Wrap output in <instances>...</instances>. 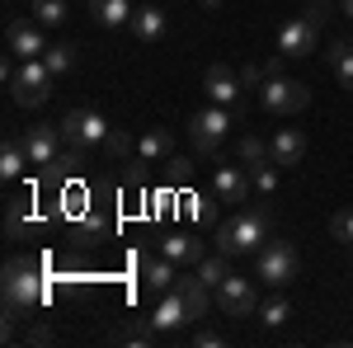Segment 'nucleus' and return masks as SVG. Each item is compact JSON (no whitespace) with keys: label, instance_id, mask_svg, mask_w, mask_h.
Masks as SVG:
<instances>
[{"label":"nucleus","instance_id":"1","mask_svg":"<svg viewBox=\"0 0 353 348\" xmlns=\"http://www.w3.org/2000/svg\"><path fill=\"white\" fill-rule=\"evenodd\" d=\"M212 311V287L203 283V278H179L170 292H165V301L156 306V329L161 334H179L184 325H193V320H203Z\"/></svg>","mask_w":353,"mask_h":348},{"label":"nucleus","instance_id":"2","mask_svg":"<svg viewBox=\"0 0 353 348\" xmlns=\"http://www.w3.org/2000/svg\"><path fill=\"white\" fill-rule=\"evenodd\" d=\"M0 287H5V320L10 325L24 320L28 311H38L43 306V268H38V259H10Z\"/></svg>","mask_w":353,"mask_h":348},{"label":"nucleus","instance_id":"3","mask_svg":"<svg viewBox=\"0 0 353 348\" xmlns=\"http://www.w3.org/2000/svg\"><path fill=\"white\" fill-rule=\"evenodd\" d=\"M264 240H269V212L264 207L241 212V216H231L226 226H217L221 254H254V249H264Z\"/></svg>","mask_w":353,"mask_h":348},{"label":"nucleus","instance_id":"4","mask_svg":"<svg viewBox=\"0 0 353 348\" xmlns=\"http://www.w3.org/2000/svg\"><path fill=\"white\" fill-rule=\"evenodd\" d=\"M10 99L19 108H43L48 104V94H52V71H48V61L43 57H28L14 66V76H10Z\"/></svg>","mask_w":353,"mask_h":348},{"label":"nucleus","instance_id":"5","mask_svg":"<svg viewBox=\"0 0 353 348\" xmlns=\"http://www.w3.org/2000/svg\"><path fill=\"white\" fill-rule=\"evenodd\" d=\"M297 249H292V240H264V249H259V264H254V273H259V283L264 287H273V292H283L292 278H297Z\"/></svg>","mask_w":353,"mask_h":348},{"label":"nucleus","instance_id":"6","mask_svg":"<svg viewBox=\"0 0 353 348\" xmlns=\"http://www.w3.org/2000/svg\"><path fill=\"white\" fill-rule=\"evenodd\" d=\"M109 123L94 113V108H66V118H61V136H66V146L71 151H90V146H104L109 141Z\"/></svg>","mask_w":353,"mask_h":348},{"label":"nucleus","instance_id":"7","mask_svg":"<svg viewBox=\"0 0 353 348\" xmlns=\"http://www.w3.org/2000/svg\"><path fill=\"white\" fill-rule=\"evenodd\" d=\"M259 104L273 118H288V113H301V108L311 104V90L301 81H288V76H269V81L259 85Z\"/></svg>","mask_w":353,"mask_h":348},{"label":"nucleus","instance_id":"8","mask_svg":"<svg viewBox=\"0 0 353 348\" xmlns=\"http://www.w3.org/2000/svg\"><path fill=\"white\" fill-rule=\"evenodd\" d=\"M231 123H236V113H231V108L208 104L203 113H193V123H189L193 146H198L203 156H217V146L226 141V132H231Z\"/></svg>","mask_w":353,"mask_h":348},{"label":"nucleus","instance_id":"9","mask_svg":"<svg viewBox=\"0 0 353 348\" xmlns=\"http://www.w3.org/2000/svg\"><path fill=\"white\" fill-rule=\"evenodd\" d=\"M203 90H208V99H212V104L231 108L236 118L245 113V104H241L245 85H241V76H236V71H231L226 61H212V66H208V76H203Z\"/></svg>","mask_w":353,"mask_h":348},{"label":"nucleus","instance_id":"10","mask_svg":"<svg viewBox=\"0 0 353 348\" xmlns=\"http://www.w3.org/2000/svg\"><path fill=\"white\" fill-rule=\"evenodd\" d=\"M43 28H48V24H38V19H10V24H5V48L19 57V61H28V57H43L48 48H52Z\"/></svg>","mask_w":353,"mask_h":348},{"label":"nucleus","instance_id":"11","mask_svg":"<svg viewBox=\"0 0 353 348\" xmlns=\"http://www.w3.org/2000/svg\"><path fill=\"white\" fill-rule=\"evenodd\" d=\"M217 306H221V316H236V320H250L254 311H259V296H254V283L250 278H226L217 287Z\"/></svg>","mask_w":353,"mask_h":348},{"label":"nucleus","instance_id":"12","mask_svg":"<svg viewBox=\"0 0 353 348\" xmlns=\"http://www.w3.org/2000/svg\"><path fill=\"white\" fill-rule=\"evenodd\" d=\"M316 48H321V28L311 24L306 14H297V19H288L278 28V52L283 57H311Z\"/></svg>","mask_w":353,"mask_h":348},{"label":"nucleus","instance_id":"13","mask_svg":"<svg viewBox=\"0 0 353 348\" xmlns=\"http://www.w3.org/2000/svg\"><path fill=\"white\" fill-rule=\"evenodd\" d=\"M61 123H38V127H28L24 136V151H28V165H52L57 161V146H61V132H57Z\"/></svg>","mask_w":353,"mask_h":348},{"label":"nucleus","instance_id":"14","mask_svg":"<svg viewBox=\"0 0 353 348\" xmlns=\"http://www.w3.org/2000/svg\"><path fill=\"white\" fill-rule=\"evenodd\" d=\"M250 174L245 170H236V165H217V174H212V198H221V203H245L250 198Z\"/></svg>","mask_w":353,"mask_h":348},{"label":"nucleus","instance_id":"15","mask_svg":"<svg viewBox=\"0 0 353 348\" xmlns=\"http://www.w3.org/2000/svg\"><path fill=\"white\" fill-rule=\"evenodd\" d=\"M170 156H174V136L165 127H151V132L137 136V165H161Z\"/></svg>","mask_w":353,"mask_h":348},{"label":"nucleus","instance_id":"16","mask_svg":"<svg viewBox=\"0 0 353 348\" xmlns=\"http://www.w3.org/2000/svg\"><path fill=\"white\" fill-rule=\"evenodd\" d=\"M269 146H273V165H301V156H306V136H301V127H278Z\"/></svg>","mask_w":353,"mask_h":348},{"label":"nucleus","instance_id":"17","mask_svg":"<svg viewBox=\"0 0 353 348\" xmlns=\"http://www.w3.org/2000/svg\"><path fill=\"white\" fill-rule=\"evenodd\" d=\"M161 254H165V259H174V264H203V259H208L203 240H193V236H184V231L165 236V240H161Z\"/></svg>","mask_w":353,"mask_h":348},{"label":"nucleus","instance_id":"18","mask_svg":"<svg viewBox=\"0 0 353 348\" xmlns=\"http://www.w3.org/2000/svg\"><path fill=\"white\" fill-rule=\"evenodd\" d=\"M128 28H132L141 43H161V38H165V10H161V5H137Z\"/></svg>","mask_w":353,"mask_h":348},{"label":"nucleus","instance_id":"19","mask_svg":"<svg viewBox=\"0 0 353 348\" xmlns=\"http://www.w3.org/2000/svg\"><path fill=\"white\" fill-rule=\"evenodd\" d=\"M24 165H28L24 136H5V146H0V179H5V184H14V179L24 174Z\"/></svg>","mask_w":353,"mask_h":348},{"label":"nucleus","instance_id":"20","mask_svg":"<svg viewBox=\"0 0 353 348\" xmlns=\"http://www.w3.org/2000/svg\"><path fill=\"white\" fill-rule=\"evenodd\" d=\"M141 278H146V287H156V292H170L174 283H179V264L174 259H141Z\"/></svg>","mask_w":353,"mask_h":348},{"label":"nucleus","instance_id":"21","mask_svg":"<svg viewBox=\"0 0 353 348\" xmlns=\"http://www.w3.org/2000/svg\"><path fill=\"white\" fill-rule=\"evenodd\" d=\"M90 14H94L104 28L132 24V5H128V0H90Z\"/></svg>","mask_w":353,"mask_h":348},{"label":"nucleus","instance_id":"22","mask_svg":"<svg viewBox=\"0 0 353 348\" xmlns=\"http://www.w3.org/2000/svg\"><path fill=\"white\" fill-rule=\"evenodd\" d=\"M198 278H203V283H208V287H212V292H217L221 283H226V278H231V254H208V259H203V264H198Z\"/></svg>","mask_w":353,"mask_h":348},{"label":"nucleus","instance_id":"23","mask_svg":"<svg viewBox=\"0 0 353 348\" xmlns=\"http://www.w3.org/2000/svg\"><path fill=\"white\" fill-rule=\"evenodd\" d=\"M118 344H137V348H151L156 339H161V329H156V320H137V325H128V329H118L113 334Z\"/></svg>","mask_w":353,"mask_h":348},{"label":"nucleus","instance_id":"24","mask_svg":"<svg viewBox=\"0 0 353 348\" xmlns=\"http://www.w3.org/2000/svg\"><path fill=\"white\" fill-rule=\"evenodd\" d=\"M254 316H259V325H264V329H278V325L292 316V306H288V296L278 292V296H269V301H259V311H254Z\"/></svg>","mask_w":353,"mask_h":348},{"label":"nucleus","instance_id":"25","mask_svg":"<svg viewBox=\"0 0 353 348\" xmlns=\"http://www.w3.org/2000/svg\"><path fill=\"white\" fill-rule=\"evenodd\" d=\"M28 14H33L38 24L57 28V24H66V0H33V5H28Z\"/></svg>","mask_w":353,"mask_h":348},{"label":"nucleus","instance_id":"26","mask_svg":"<svg viewBox=\"0 0 353 348\" xmlns=\"http://www.w3.org/2000/svg\"><path fill=\"white\" fill-rule=\"evenodd\" d=\"M241 161L245 165H264V161H273V146L259 132H245L241 136Z\"/></svg>","mask_w":353,"mask_h":348},{"label":"nucleus","instance_id":"27","mask_svg":"<svg viewBox=\"0 0 353 348\" xmlns=\"http://www.w3.org/2000/svg\"><path fill=\"white\" fill-rule=\"evenodd\" d=\"M24 226H28V198H10V212H5L10 240H24Z\"/></svg>","mask_w":353,"mask_h":348},{"label":"nucleus","instance_id":"28","mask_svg":"<svg viewBox=\"0 0 353 348\" xmlns=\"http://www.w3.org/2000/svg\"><path fill=\"white\" fill-rule=\"evenodd\" d=\"M278 170H283V165H273V161L250 165V184H254L259 193H264V198H269V193H278Z\"/></svg>","mask_w":353,"mask_h":348},{"label":"nucleus","instance_id":"29","mask_svg":"<svg viewBox=\"0 0 353 348\" xmlns=\"http://www.w3.org/2000/svg\"><path fill=\"white\" fill-rule=\"evenodd\" d=\"M43 61H48V71H52V76H61V71H71V66H76V48H71V43H52V48L43 52Z\"/></svg>","mask_w":353,"mask_h":348},{"label":"nucleus","instance_id":"30","mask_svg":"<svg viewBox=\"0 0 353 348\" xmlns=\"http://www.w3.org/2000/svg\"><path fill=\"white\" fill-rule=\"evenodd\" d=\"M330 231H334V240L353 245V207H349V212H339V216H334V221H330Z\"/></svg>","mask_w":353,"mask_h":348},{"label":"nucleus","instance_id":"31","mask_svg":"<svg viewBox=\"0 0 353 348\" xmlns=\"http://www.w3.org/2000/svg\"><path fill=\"white\" fill-rule=\"evenodd\" d=\"M264 81H269L264 66H254V61H245V66H241V85H245V90H259Z\"/></svg>","mask_w":353,"mask_h":348},{"label":"nucleus","instance_id":"32","mask_svg":"<svg viewBox=\"0 0 353 348\" xmlns=\"http://www.w3.org/2000/svg\"><path fill=\"white\" fill-rule=\"evenodd\" d=\"M334 81L344 85V90H353V48L339 57V61H334Z\"/></svg>","mask_w":353,"mask_h":348},{"label":"nucleus","instance_id":"33","mask_svg":"<svg viewBox=\"0 0 353 348\" xmlns=\"http://www.w3.org/2000/svg\"><path fill=\"white\" fill-rule=\"evenodd\" d=\"M325 14H330V5H325V0H311V5H306V19H311L316 28H325Z\"/></svg>","mask_w":353,"mask_h":348},{"label":"nucleus","instance_id":"34","mask_svg":"<svg viewBox=\"0 0 353 348\" xmlns=\"http://www.w3.org/2000/svg\"><path fill=\"white\" fill-rule=\"evenodd\" d=\"M193 344H203V348H221L226 339H221L217 329H198V334H193Z\"/></svg>","mask_w":353,"mask_h":348},{"label":"nucleus","instance_id":"35","mask_svg":"<svg viewBox=\"0 0 353 348\" xmlns=\"http://www.w3.org/2000/svg\"><path fill=\"white\" fill-rule=\"evenodd\" d=\"M24 344H52V329H48V325H33L24 334Z\"/></svg>","mask_w":353,"mask_h":348},{"label":"nucleus","instance_id":"36","mask_svg":"<svg viewBox=\"0 0 353 348\" xmlns=\"http://www.w3.org/2000/svg\"><path fill=\"white\" fill-rule=\"evenodd\" d=\"M349 48H353V43H349V38H330V66H334V61H339V57H344V52H349Z\"/></svg>","mask_w":353,"mask_h":348},{"label":"nucleus","instance_id":"37","mask_svg":"<svg viewBox=\"0 0 353 348\" xmlns=\"http://www.w3.org/2000/svg\"><path fill=\"white\" fill-rule=\"evenodd\" d=\"M128 146H132V141H128L123 132H109V151L113 156H128Z\"/></svg>","mask_w":353,"mask_h":348},{"label":"nucleus","instance_id":"38","mask_svg":"<svg viewBox=\"0 0 353 348\" xmlns=\"http://www.w3.org/2000/svg\"><path fill=\"white\" fill-rule=\"evenodd\" d=\"M339 10H344V14H349V19H353V0H339Z\"/></svg>","mask_w":353,"mask_h":348},{"label":"nucleus","instance_id":"39","mask_svg":"<svg viewBox=\"0 0 353 348\" xmlns=\"http://www.w3.org/2000/svg\"><path fill=\"white\" fill-rule=\"evenodd\" d=\"M203 5H208V10H217V5H221V0H203Z\"/></svg>","mask_w":353,"mask_h":348}]
</instances>
